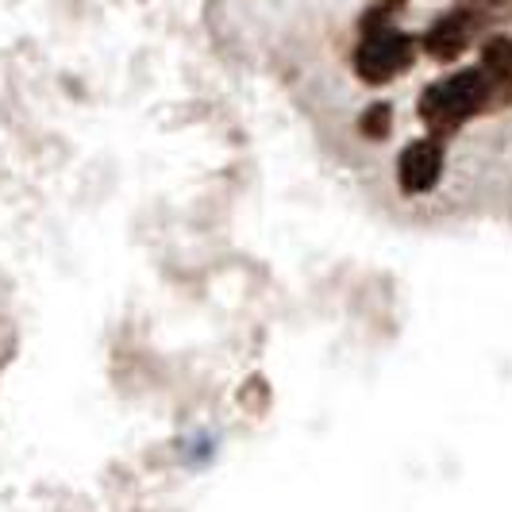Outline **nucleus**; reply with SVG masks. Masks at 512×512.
I'll return each mask as SVG.
<instances>
[{"instance_id":"1","label":"nucleus","mask_w":512,"mask_h":512,"mask_svg":"<svg viewBox=\"0 0 512 512\" xmlns=\"http://www.w3.org/2000/svg\"><path fill=\"white\" fill-rule=\"evenodd\" d=\"M489 108H493V81H489V74L482 66L478 70H459V74L451 77H439V81H432L420 93V101H416L420 120L439 139L451 135V131H459L466 120L482 116Z\"/></svg>"},{"instance_id":"2","label":"nucleus","mask_w":512,"mask_h":512,"mask_svg":"<svg viewBox=\"0 0 512 512\" xmlns=\"http://www.w3.org/2000/svg\"><path fill=\"white\" fill-rule=\"evenodd\" d=\"M416 58V39L397 31V27H378V31H362L359 47H355V74L366 85H389L393 77H401Z\"/></svg>"},{"instance_id":"3","label":"nucleus","mask_w":512,"mask_h":512,"mask_svg":"<svg viewBox=\"0 0 512 512\" xmlns=\"http://www.w3.org/2000/svg\"><path fill=\"white\" fill-rule=\"evenodd\" d=\"M478 27H482V8H470V4H462V8H455V12L439 16L436 24L424 31L420 47L432 54L436 62H451V58H459V54L466 51L470 43H474Z\"/></svg>"},{"instance_id":"4","label":"nucleus","mask_w":512,"mask_h":512,"mask_svg":"<svg viewBox=\"0 0 512 512\" xmlns=\"http://www.w3.org/2000/svg\"><path fill=\"white\" fill-rule=\"evenodd\" d=\"M439 174H443V139L439 135L416 139L397 158V185L409 197H420V193L436 189Z\"/></svg>"},{"instance_id":"5","label":"nucleus","mask_w":512,"mask_h":512,"mask_svg":"<svg viewBox=\"0 0 512 512\" xmlns=\"http://www.w3.org/2000/svg\"><path fill=\"white\" fill-rule=\"evenodd\" d=\"M389 131H393V108H389V104H382V101L370 104L359 116V135H366L370 143L389 139Z\"/></svg>"}]
</instances>
